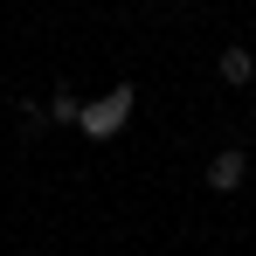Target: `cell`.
Instances as JSON below:
<instances>
[{
	"instance_id": "6",
	"label": "cell",
	"mask_w": 256,
	"mask_h": 256,
	"mask_svg": "<svg viewBox=\"0 0 256 256\" xmlns=\"http://www.w3.org/2000/svg\"><path fill=\"white\" fill-rule=\"evenodd\" d=\"M250 125H256V97H250Z\"/></svg>"
},
{
	"instance_id": "3",
	"label": "cell",
	"mask_w": 256,
	"mask_h": 256,
	"mask_svg": "<svg viewBox=\"0 0 256 256\" xmlns=\"http://www.w3.org/2000/svg\"><path fill=\"white\" fill-rule=\"evenodd\" d=\"M214 76H222V84H228V90H242V84H256V56H250V48H242V42H228V48H222V56H214Z\"/></svg>"
},
{
	"instance_id": "4",
	"label": "cell",
	"mask_w": 256,
	"mask_h": 256,
	"mask_svg": "<svg viewBox=\"0 0 256 256\" xmlns=\"http://www.w3.org/2000/svg\"><path fill=\"white\" fill-rule=\"evenodd\" d=\"M14 125H21V138H42V132H48V104H35V97H14Z\"/></svg>"
},
{
	"instance_id": "5",
	"label": "cell",
	"mask_w": 256,
	"mask_h": 256,
	"mask_svg": "<svg viewBox=\"0 0 256 256\" xmlns=\"http://www.w3.org/2000/svg\"><path fill=\"white\" fill-rule=\"evenodd\" d=\"M76 111H84V97L70 84H56V97H48V125H76Z\"/></svg>"
},
{
	"instance_id": "2",
	"label": "cell",
	"mask_w": 256,
	"mask_h": 256,
	"mask_svg": "<svg viewBox=\"0 0 256 256\" xmlns=\"http://www.w3.org/2000/svg\"><path fill=\"white\" fill-rule=\"evenodd\" d=\"M201 180H208V194H236V187L250 180V152H242V146H222V152L208 160Z\"/></svg>"
},
{
	"instance_id": "1",
	"label": "cell",
	"mask_w": 256,
	"mask_h": 256,
	"mask_svg": "<svg viewBox=\"0 0 256 256\" xmlns=\"http://www.w3.org/2000/svg\"><path fill=\"white\" fill-rule=\"evenodd\" d=\"M132 111H138V90H132V84H111L97 104L76 111V132H84V138H111V132H125Z\"/></svg>"
}]
</instances>
